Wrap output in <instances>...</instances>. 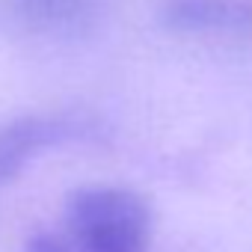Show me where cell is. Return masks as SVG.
Wrapping results in <instances>:
<instances>
[{
  "instance_id": "7a4b0ae2",
  "label": "cell",
  "mask_w": 252,
  "mask_h": 252,
  "mask_svg": "<svg viewBox=\"0 0 252 252\" xmlns=\"http://www.w3.org/2000/svg\"><path fill=\"white\" fill-rule=\"evenodd\" d=\"M68 134L65 122L54 116H21L0 128V184L15 178L42 149L57 146Z\"/></svg>"
},
{
  "instance_id": "6da1fadb",
  "label": "cell",
  "mask_w": 252,
  "mask_h": 252,
  "mask_svg": "<svg viewBox=\"0 0 252 252\" xmlns=\"http://www.w3.org/2000/svg\"><path fill=\"white\" fill-rule=\"evenodd\" d=\"M152 205L128 187H80L68 196V225L83 252H149Z\"/></svg>"
},
{
  "instance_id": "3957f363",
  "label": "cell",
  "mask_w": 252,
  "mask_h": 252,
  "mask_svg": "<svg viewBox=\"0 0 252 252\" xmlns=\"http://www.w3.org/2000/svg\"><path fill=\"white\" fill-rule=\"evenodd\" d=\"M24 252H74V249L54 231H36L24 240Z\"/></svg>"
}]
</instances>
